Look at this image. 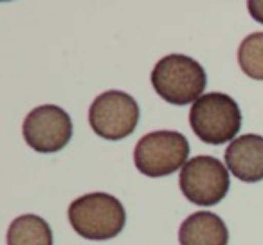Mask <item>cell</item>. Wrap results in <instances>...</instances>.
<instances>
[{"instance_id": "obj_1", "label": "cell", "mask_w": 263, "mask_h": 245, "mask_svg": "<svg viewBox=\"0 0 263 245\" xmlns=\"http://www.w3.org/2000/svg\"><path fill=\"white\" fill-rule=\"evenodd\" d=\"M152 85L164 101L182 106L204 96L208 78L197 60L186 54H168L155 63Z\"/></svg>"}, {"instance_id": "obj_2", "label": "cell", "mask_w": 263, "mask_h": 245, "mask_svg": "<svg viewBox=\"0 0 263 245\" xmlns=\"http://www.w3.org/2000/svg\"><path fill=\"white\" fill-rule=\"evenodd\" d=\"M69 222L87 240H110L124 229L126 211L112 195L88 193L69 205Z\"/></svg>"}, {"instance_id": "obj_3", "label": "cell", "mask_w": 263, "mask_h": 245, "mask_svg": "<svg viewBox=\"0 0 263 245\" xmlns=\"http://www.w3.org/2000/svg\"><path fill=\"white\" fill-rule=\"evenodd\" d=\"M190 125L198 139L208 144H223L236 137L241 128L238 103L223 92H209L193 103Z\"/></svg>"}, {"instance_id": "obj_4", "label": "cell", "mask_w": 263, "mask_h": 245, "mask_svg": "<svg viewBox=\"0 0 263 245\" xmlns=\"http://www.w3.org/2000/svg\"><path fill=\"white\" fill-rule=\"evenodd\" d=\"M190 155V143L175 130H157L141 137L134 150L136 168L146 177H166L182 169Z\"/></svg>"}, {"instance_id": "obj_5", "label": "cell", "mask_w": 263, "mask_h": 245, "mask_svg": "<svg viewBox=\"0 0 263 245\" xmlns=\"http://www.w3.org/2000/svg\"><path fill=\"white\" fill-rule=\"evenodd\" d=\"M180 191L197 205H215L229 191V172L211 155H198L184 164L179 177Z\"/></svg>"}, {"instance_id": "obj_6", "label": "cell", "mask_w": 263, "mask_h": 245, "mask_svg": "<svg viewBox=\"0 0 263 245\" xmlns=\"http://www.w3.org/2000/svg\"><path fill=\"white\" fill-rule=\"evenodd\" d=\"M88 121L92 130L101 139L121 141L136 130L139 121V105L126 92H103L92 101Z\"/></svg>"}, {"instance_id": "obj_7", "label": "cell", "mask_w": 263, "mask_h": 245, "mask_svg": "<svg viewBox=\"0 0 263 245\" xmlns=\"http://www.w3.org/2000/svg\"><path fill=\"white\" fill-rule=\"evenodd\" d=\"M22 134L26 143L38 154H56L72 139V121L63 108L42 105L24 119Z\"/></svg>"}, {"instance_id": "obj_8", "label": "cell", "mask_w": 263, "mask_h": 245, "mask_svg": "<svg viewBox=\"0 0 263 245\" xmlns=\"http://www.w3.org/2000/svg\"><path fill=\"white\" fill-rule=\"evenodd\" d=\"M226 164L241 182L263 180V137L245 134L231 141L226 150Z\"/></svg>"}, {"instance_id": "obj_9", "label": "cell", "mask_w": 263, "mask_h": 245, "mask_svg": "<svg viewBox=\"0 0 263 245\" xmlns=\"http://www.w3.org/2000/svg\"><path fill=\"white\" fill-rule=\"evenodd\" d=\"M179 241L180 245H227L229 231L218 215L197 211L180 223Z\"/></svg>"}, {"instance_id": "obj_10", "label": "cell", "mask_w": 263, "mask_h": 245, "mask_svg": "<svg viewBox=\"0 0 263 245\" xmlns=\"http://www.w3.org/2000/svg\"><path fill=\"white\" fill-rule=\"evenodd\" d=\"M8 245H52V231L42 216L22 215L9 225Z\"/></svg>"}, {"instance_id": "obj_11", "label": "cell", "mask_w": 263, "mask_h": 245, "mask_svg": "<svg viewBox=\"0 0 263 245\" xmlns=\"http://www.w3.org/2000/svg\"><path fill=\"white\" fill-rule=\"evenodd\" d=\"M238 63L249 78L263 81V33H252L241 40Z\"/></svg>"}, {"instance_id": "obj_12", "label": "cell", "mask_w": 263, "mask_h": 245, "mask_svg": "<svg viewBox=\"0 0 263 245\" xmlns=\"http://www.w3.org/2000/svg\"><path fill=\"white\" fill-rule=\"evenodd\" d=\"M247 8L252 18L263 24V0H251V2H247Z\"/></svg>"}]
</instances>
